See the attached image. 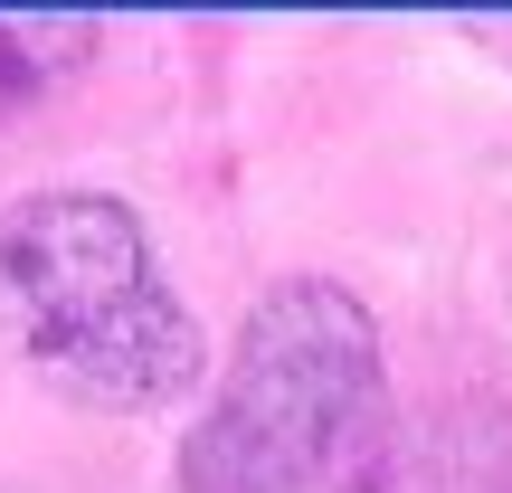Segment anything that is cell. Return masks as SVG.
Wrapping results in <instances>:
<instances>
[{"label": "cell", "mask_w": 512, "mask_h": 493, "mask_svg": "<svg viewBox=\"0 0 512 493\" xmlns=\"http://www.w3.org/2000/svg\"><path fill=\"white\" fill-rule=\"evenodd\" d=\"M389 446V370L361 294L285 275L247 304L219 399L181 437V493H313Z\"/></svg>", "instance_id": "1"}, {"label": "cell", "mask_w": 512, "mask_h": 493, "mask_svg": "<svg viewBox=\"0 0 512 493\" xmlns=\"http://www.w3.org/2000/svg\"><path fill=\"white\" fill-rule=\"evenodd\" d=\"M0 294L29 332V361L86 408H171L209 361L114 190H29L0 209Z\"/></svg>", "instance_id": "2"}, {"label": "cell", "mask_w": 512, "mask_h": 493, "mask_svg": "<svg viewBox=\"0 0 512 493\" xmlns=\"http://www.w3.org/2000/svg\"><path fill=\"white\" fill-rule=\"evenodd\" d=\"M95 48H105L95 19H0V105H10V95L29 105L38 86L95 67Z\"/></svg>", "instance_id": "3"}]
</instances>
